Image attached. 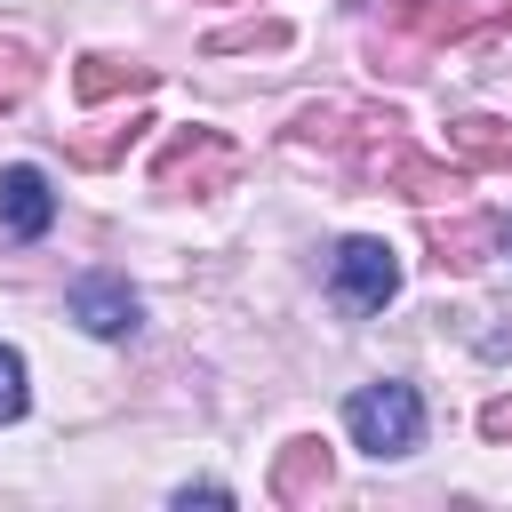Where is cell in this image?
Instances as JSON below:
<instances>
[{"label": "cell", "mask_w": 512, "mask_h": 512, "mask_svg": "<svg viewBox=\"0 0 512 512\" xmlns=\"http://www.w3.org/2000/svg\"><path fill=\"white\" fill-rule=\"evenodd\" d=\"M496 16H504V24H512V0H504V8H496Z\"/></svg>", "instance_id": "2e32d148"}, {"label": "cell", "mask_w": 512, "mask_h": 512, "mask_svg": "<svg viewBox=\"0 0 512 512\" xmlns=\"http://www.w3.org/2000/svg\"><path fill=\"white\" fill-rule=\"evenodd\" d=\"M144 88H152V64H128V56H80L72 64L80 104H112V96H144Z\"/></svg>", "instance_id": "8992f818"}, {"label": "cell", "mask_w": 512, "mask_h": 512, "mask_svg": "<svg viewBox=\"0 0 512 512\" xmlns=\"http://www.w3.org/2000/svg\"><path fill=\"white\" fill-rule=\"evenodd\" d=\"M288 40V24H248V32H224L216 48H280Z\"/></svg>", "instance_id": "4fadbf2b"}, {"label": "cell", "mask_w": 512, "mask_h": 512, "mask_svg": "<svg viewBox=\"0 0 512 512\" xmlns=\"http://www.w3.org/2000/svg\"><path fill=\"white\" fill-rule=\"evenodd\" d=\"M48 216H56V192H48V176L40 168H0V224L16 232V240H40L48 232Z\"/></svg>", "instance_id": "5b68a950"}, {"label": "cell", "mask_w": 512, "mask_h": 512, "mask_svg": "<svg viewBox=\"0 0 512 512\" xmlns=\"http://www.w3.org/2000/svg\"><path fill=\"white\" fill-rule=\"evenodd\" d=\"M480 432H488V440H512V400H488V408H480Z\"/></svg>", "instance_id": "5bb4252c"}, {"label": "cell", "mask_w": 512, "mask_h": 512, "mask_svg": "<svg viewBox=\"0 0 512 512\" xmlns=\"http://www.w3.org/2000/svg\"><path fill=\"white\" fill-rule=\"evenodd\" d=\"M32 72H40V64H32V48H24V40H0V112L32 88Z\"/></svg>", "instance_id": "8fae6325"}, {"label": "cell", "mask_w": 512, "mask_h": 512, "mask_svg": "<svg viewBox=\"0 0 512 512\" xmlns=\"http://www.w3.org/2000/svg\"><path fill=\"white\" fill-rule=\"evenodd\" d=\"M136 128H152V120H120V128H88V136H72V160L80 168H112L120 152H128V136Z\"/></svg>", "instance_id": "30bf717a"}, {"label": "cell", "mask_w": 512, "mask_h": 512, "mask_svg": "<svg viewBox=\"0 0 512 512\" xmlns=\"http://www.w3.org/2000/svg\"><path fill=\"white\" fill-rule=\"evenodd\" d=\"M320 488H328V448H320V440H288L280 464H272V496H280V504H304V496H320Z\"/></svg>", "instance_id": "ba28073f"}, {"label": "cell", "mask_w": 512, "mask_h": 512, "mask_svg": "<svg viewBox=\"0 0 512 512\" xmlns=\"http://www.w3.org/2000/svg\"><path fill=\"white\" fill-rule=\"evenodd\" d=\"M488 248H504V224H488V216H456V224H432V264H440V272H472Z\"/></svg>", "instance_id": "52a82bcc"}, {"label": "cell", "mask_w": 512, "mask_h": 512, "mask_svg": "<svg viewBox=\"0 0 512 512\" xmlns=\"http://www.w3.org/2000/svg\"><path fill=\"white\" fill-rule=\"evenodd\" d=\"M240 176V144L232 136H216V128H176L168 144H160V160H152V184L160 192H224Z\"/></svg>", "instance_id": "7a4b0ae2"}, {"label": "cell", "mask_w": 512, "mask_h": 512, "mask_svg": "<svg viewBox=\"0 0 512 512\" xmlns=\"http://www.w3.org/2000/svg\"><path fill=\"white\" fill-rule=\"evenodd\" d=\"M344 424L368 456H408L424 440V400H416V384H360L344 400Z\"/></svg>", "instance_id": "6da1fadb"}, {"label": "cell", "mask_w": 512, "mask_h": 512, "mask_svg": "<svg viewBox=\"0 0 512 512\" xmlns=\"http://www.w3.org/2000/svg\"><path fill=\"white\" fill-rule=\"evenodd\" d=\"M24 400H32V392H24V352H16V344H0V424H16V416H24Z\"/></svg>", "instance_id": "7c38bea8"}, {"label": "cell", "mask_w": 512, "mask_h": 512, "mask_svg": "<svg viewBox=\"0 0 512 512\" xmlns=\"http://www.w3.org/2000/svg\"><path fill=\"white\" fill-rule=\"evenodd\" d=\"M336 296L352 304V312H384L392 296H400V256L384 248V240H344L336 248Z\"/></svg>", "instance_id": "3957f363"}, {"label": "cell", "mask_w": 512, "mask_h": 512, "mask_svg": "<svg viewBox=\"0 0 512 512\" xmlns=\"http://www.w3.org/2000/svg\"><path fill=\"white\" fill-rule=\"evenodd\" d=\"M448 144H456V160H464V168H512V120L464 112V120L448 128Z\"/></svg>", "instance_id": "9c48e42d"}, {"label": "cell", "mask_w": 512, "mask_h": 512, "mask_svg": "<svg viewBox=\"0 0 512 512\" xmlns=\"http://www.w3.org/2000/svg\"><path fill=\"white\" fill-rule=\"evenodd\" d=\"M176 504H232V488H216V480H200V488H176Z\"/></svg>", "instance_id": "9a60e30c"}, {"label": "cell", "mask_w": 512, "mask_h": 512, "mask_svg": "<svg viewBox=\"0 0 512 512\" xmlns=\"http://www.w3.org/2000/svg\"><path fill=\"white\" fill-rule=\"evenodd\" d=\"M504 256H512V224H504Z\"/></svg>", "instance_id": "e0dca14e"}, {"label": "cell", "mask_w": 512, "mask_h": 512, "mask_svg": "<svg viewBox=\"0 0 512 512\" xmlns=\"http://www.w3.org/2000/svg\"><path fill=\"white\" fill-rule=\"evenodd\" d=\"M72 320H80L88 336H128V328L144 320V304H136V288H128V280L88 272V280H72Z\"/></svg>", "instance_id": "277c9868"}]
</instances>
